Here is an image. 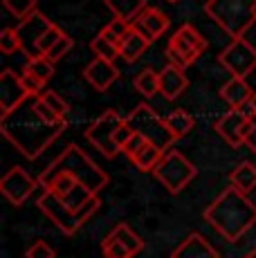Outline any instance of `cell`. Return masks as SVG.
Wrapping results in <instances>:
<instances>
[{
    "instance_id": "obj_30",
    "label": "cell",
    "mask_w": 256,
    "mask_h": 258,
    "mask_svg": "<svg viewBox=\"0 0 256 258\" xmlns=\"http://www.w3.org/2000/svg\"><path fill=\"white\" fill-rule=\"evenodd\" d=\"M92 52L97 54V58H106V61H115L117 56H121V49L117 45H112L110 41H106V38L101 36V34H97L95 41L90 43Z\"/></svg>"
},
{
    "instance_id": "obj_42",
    "label": "cell",
    "mask_w": 256,
    "mask_h": 258,
    "mask_svg": "<svg viewBox=\"0 0 256 258\" xmlns=\"http://www.w3.org/2000/svg\"><path fill=\"white\" fill-rule=\"evenodd\" d=\"M133 135H135V131H133V128L128 126L126 119H124V121H121V126L117 128V133H115V142H117V146H119V151L126 146V142L131 140Z\"/></svg>"
},
{
    "instance_id": "obj_11",
    "label": "cell",
    "mask_w": 256,
    "mask_h": 258,
    "mask_svg": "<svg viewBox=\"0 0 256 258\" xmlns=\"http://www.w3.org/2000/svg\"><path fill=\"white\" fill-rule=\"evenodd\" d=\"M36 186H41L38 180H34L25 168H21V166H14L12 171L5 173V177L0 180V191H3V196L16 207L23 205V202L36 191Z\"/></svg>"
},
{
    "instance_id": "obj_6",
    "label": "cell",
    "mask_w": 256,
    "mask_h": 258,
    "mask_svg": "<svg viewBox=\"0 0 256 258\" xmlns=\"http://www.w3.org/2000/svg\"><path fill=\"white\" fill-rule=\"evenodd\" d=\"M153 177L169 193H180L196 177V166L180 151H166L160 164L153 168Z\"/></svg>"
},
{
    "instance_id": "obj_35",
    "label": "cell",
    "mask_w": 256,
    "mask_h": 258,
    "mask_svg": "<svg viewBox=\"0 0 256 258\" xmlns=\"http://www.w3.org/2000/svg\"><path fill=\"white\" fill-rule=\"evenodd\" d=\"M72 47H75V41H72V38L68 36V34H63V38H61V41H58V43H56V45H54L52 49H50V52L45 54V56L50 58L52 63H58L63 56H66L68 52H70Z\"/></svg>"
},
{
    "instance_id": "obj_2",
    "label": "cell",
    "mask_w": 256,
    "mask_h": 258,
    "mask_svg": "<svg viewBox=\"0 0 256 258\" xmlns=\"http://www.w3.org/2000/svg\"><path fill=\"white\" fill-rule=\"evenodd\" d=\"M205 220L229 242H236L256 225V205L243 191L229 186L205 209Z\"/></svg>"
},
{
    "instance_id": "obj_36",
    "label": "cell",
    "mask_w": 256,
    "mask_h": 258,
    "mask_svg": "<svg viewBox=\"0 0 256 258\" xmlns=\"http://www.w3.org/2000/svg\"><path fill=\"white\" fill-rule=\"evenodd\" d=\"M146 144H149V142H146V137H142L140 133H135V135H133L131 140L126 142V146L121 148V153H124V155L128 157V160L133 162V160H135V157L142 153V148H144Z\"/></svg>"
},
{
    "instance_id": "obj_7",
    "label": "cell",
    "mask_w": 256,
    "mask_h": 258,
    "mask_svg": "<svg viewBox=\"0 0 256 258\" xmlns=\"http://www.w3.org/2000/svg\"><path fill=\"white\" fill-rule=\"evenodd\" d=\"M121 121H124V117H119V112L106 110L103 115L97 117L86 131V140L90 142L103 157H108V160H115L121 153L115 142V133H117V128L121 126Z\"/></svg>"
},
{
    "instance_id": "obj_28",
    "label": "cell",
    "mask_w": 256,
    "mask_h": 258,
    "mask_svg": "<svg viewBox=\"0 0 256 258\" xmlns=\"http://www.w3.org/2000/svg\"><path fill=\"white\" fill-rule=\"evenodd\" d=\"M101 254H103V258H133V256H135V254H133V251L124 245V242L119 240V238H115L112 234H108L106 238H103V242H101Z\"/></svg>"
},
{
    "instance_id": "obj_22",
    "label": "cell",
    "mask_w": 256,
    "mask_h": 258,
    "mask_svg": "<svg viewBox=\"0 0 256 258\" xmlns=\"http://www.w3.org/2000/svg\"><path fill=\"white\" fill-rule=\"evenodd\" d=\"M149 47H151V43L146 41L135 27H133V32L128 34L126 41L121 43V58H124L126 63H133V61H137Z\"/></svg>"
},
{
    "instance_id": "obj_18",
    "label": "cell",
    "mask_w": 256,
    "mask_h": 258,
    "mask_svg": "<svg viewBox=\"0 0 256 258\" xmlns=\"http://www.w3.org/2000/svg\"><path fill=\"white\" fill-rule=\"evenodd\" d=\"M220 97H223V101L229 106V110H243L247 103H252L254 92L245 79L231 77L229 81L220 88Z\"/></svg>"
},
{
    "instance_id": "obj_37",
    "label": "cell",
    "mask_w": 256,
    "mask_h": 258,
    "mask_svg": "<svg viewBox=\"0 0 256 258\" xmlns=\"http://www.w3.org/2000/svg\"><path fill=\"white\" fill-rule=\"evenodd\" d=\"M34 103H36V112H38V115H41L43 119H45L47 123H68V119L58 117L56 112H54V110H52L50 106H47L45 101H43V99H41V94H38V97H36V101H34Z\"/></svg>"
},
{
    "instance_id": "obj_26",
    "label": "cell",
    "mask_w": 256,
    "mask_h": 258,
    "mask_svg": "<svg viewBox=\"0 0 256 258\" xmlns=\"http://www.w3.org/2000/svg\"><path fill=\"white\" fill-rule=\"evenodd\" d=\"M54 66L56 63H52L47 56H38V58H27V63H25V74H32L34 79H38V81H43V83H47L52 79V74H54Z\"/></svg>"
},
{
    "instance_id": "obj_39",
    "label": "cell",
    "mask_w": 256,
    "mask_h": 258,
    "mask_svg": "<svg viewBox=\"0 0 256 258\" xmlns=\"http://www.w3.org/2000/svg\"><path fill=\"white\" fill-rule=\"evenodd\" d=\"M166 61H169V66H173V68H178V70H186V68L191 66L189 61H186L184 56H182V54L178 52V49L175 47H166Z\"/></svg>"
},
{
    "instance_id": "obj_3",
    "label": "cell",
    "mask_w": 256,
    "mask_h": 258,
    "mask_svg": "<svg viewBox=\"0 0 256 258\" xmlns=\"http://www.w3.org/2000/svg\"><path fill=\"white\" fill-rule=\"evenodd\" d=\"M58 173H68L79 182L81 186H86L92 196H99V191L108 184V175L101 171L77 144H70L56 160L52 162L45 171L38 175V184L45 188Z\"/></svg>"
},
{
    "instance_id": "obj_15",
    "label": "cell",
    "mask_w": 256,
    "mask_h": 258,
    "mask_svg": "<svg viewBox=\"0 0 256 258\" xmlns=\"http://www.w3.org/2000/svg\"><path fill=\"white\" fill-rule=\"evenodd\" d=\"M169 25H171L169 16H166L162 9H157V7H146L144 12H142L140 16L135 18L133 27H135L137 32H140L149 43H153V41H157V38H160L162 34L166 32V29H169Z\"/></svg>"
},
{
    "instance_id": "obj_44",
    "label": "cell",
    "mask_w": 256,
    "mask_h": 258,
    "mask_svg": "<svg viewBox=\"0 0 256 258\" xmlns=\"http://www.w3.org/2000/svg\"><path fill=\"white\" fill-rule=\"evenodd\" d=\"M252 108H254V112H256V92H254V97H252Z\"/></svg>"
},
{
    "instance_id": "obj_31",
    "label": "cell",
    "mask_w": 256,
    "mask_h": 258,
    "mask_svg": "<svg viewBox=\"0 0 256 258\" xmlns=\"http://www.w3.org/2000/svg\"><path fill=\"white\" fill-rule=\"evenodd\" d=\"M21 49V41H18V34L14 27H5L0 32V52L3 54H14Z\"/></svg>"
},
{
    "instance_id": "obj_1",
    "label": "cell",
    "mask_w": 256,
    "mask_h": 258,
    "mask_svg": "<svg viewBox=\"0 0 256 258\" xmlns=\"http://www.w3.org/2000/svg\"><path fill=\"white\" fill-rule=\"evenodd\" d=\"M36 97H29L14 112L0 117V133L25 155L27 160H36L52 142L61 137L68 123H47L36 112Z\"/></svg>"
},
{
    "instance_id": "obj_24",
    "label": "cell",
    "mask_w": 256,
    "mask_h": 258,
    "mask_svg": "<svg viewBox=\"0 0 256 258\" xmlns=\"http://www.w3.org/2000/svg\"><path fill=\"white\" fill-rule=\"evenodd\" d=\"M131 32H133V23H126V21H121V18H112L99 34L106 38V41H110L112 45H117L121 49V43L126 41V36Z\"/></svg>"
},
{
    "instance_id": "obj_41",
    "label": "cell",
    "mask_w": 256,
    "mask_h": 258,
    "mask_svg": "<svg viewBox=\"0 0 256 258\" xmlns=\"http://www.w3.org/2000/svg\"><path fill=\"white\" fill-rule=\"evenodd\" d=\"M23 83H25L27 92L32 94V97H38V94L45 92V90H43V88H45V83L38 81V79H34L32 74H25V72H23Z\"/></svg>"
},
{
    "instance_id": "obj_29",
    "label": "cell",
    "mask_w": 256,
    "mask_h": 258,
    "mask_svg": "<svg viewBox=\"0 0 256 258\" xmlns=\"http://www.w3.org/2000/svg\"><path fill=\"white\" fill-rule=\"evenodd\" d=\"M5 9L12 16H16L18 21H25L34 12H36V0H3Z\"/></svg>"
},
{
    "instance_id": "obj_14",
    "label": "cell",
    "mask_w": 256,
    "mask_h": 258,
    "mask_svg": "<svg viewBox=\"0 0 256 258\" xmlns=\"http://www.w3.org/2000/svg\"><path fill=\"white\" fill-rule=\"evenodd\" d=\"M247 115L240 110H227L220 115L214 123V131L229 144L231 148H238L245 144V126H247Z\"/></svg>"
},
{
    "instance_id": "obj_17",
    "label": "cell",
    "mask_w": 256,
    "mask_h": 258,
    "mask_svg": "<svg viewBox=\"0 0 256 258\" xmlns=\"http://www.w3.org/2000/svg\"><path fill=\"white\" fill-rule=\"evenodd\" d=\"M171 258H220L218 249L200 234H189L184 240L171 251Z\"/></svg>"
},
{
    "instance_id": "obj_4",
    "label": "cell",
    "mask_w": 256,
    "mask_h": 258,
    "mask_svg": "<svg viewBox=\"0 0 256 258\" xmlns=\"http://www.w3.org/2000/svg\"><path fill=\"white\" fill-rule=\"evenodd\" d=\"M205 12L234 41L256 23V0H207Z\"/></svg>"
},
{
    "instance_id": "obj_25",
    "label": "cell",
    "mask_w": 256,
    "mask_h": 258,
    "mask_svg": "<svg viewBox=\"0 0 256 258\" xmlns=\"http://www.w3.org/2000/svg\"><path fill=\"white\" fill-rule=\"evenodd\" d=\"M166 151H162L160 146H155V144H146L144 148H142V153L133 160V164H135L140 171H146V173H153V168L160 164V160L164 157Z\"/></svg>"
},
{
    "instance_id": "obj_19",
    "label": "cell",
    "mask_w": 256,
    "mask_h": 258,
    "mask_svg": "<svg viewBox=\"0 0 256 258\" xmlns=\"http://www.w3.org/2000/svg\"><path fill=\"white\" fill-rule=\"evenodd\" d=\"M186 88H189V79H186L184 70H178V68H173V66H166L164 70L160 72V92L164 94L169 101L178 99Z\"/></svg>"
},
{
    "instance_id": "obj_32",
    "label": "cell",
    "mask_w": 256,
    "mask_h": 258,
    "mask_svg": "<svg viewBox=\"0 0 256 258\" xmlns=\"http://www.w3.org/2000/svg\"><path fill=\"white\" fill-rule=\"evenodd\" d=\"M63 34H66V32H63V29L58 27V25H52V27L47 29L45 36H43V38H41V43H38V52H41V56H45V54L50 52V49L56 45L58 41H61Z\"/></svg>"
},
{
    "instance_id": "obj_33",
    "label": "cell",
    "mask_w": 256,
    "mask_h": 258,
    "mask_svg": "<svg viewBox=\"0 0 256 258\" xmlns=\"http://www.w3.org/2000/svg\"><path fill=\"white\" fill-rule=\"evenodd\" d=\"M41 99L47 103V106L52 108L54 112H56L58 117H63V119H66L68 110H70V106H68V101H66V99H63V97H58V94L54 92V90H45V92L41 94Z\"/></svg>"
},
{
    "instance_id": "obj_10",
    "label": "cell",
    "mask_w": 256,
    "mask_h": 258,
    "mask_svg": "<svg viewBox=\"0 0 256 258\" xmlns=\"http://www.w3.org/2000/svg\"><path fill=\"white\" fill-rule=\"evenodd\" d=\"M38 209L45 213V216L50 218L54 225H56L58 229H61L63 234H68V236L77 234L79 227H83L81 220L77 218V213L72 211V209H68V207L63 205L61 198H56L50 191H45L41 198H38Z\"/></svg>"
},
{
    "instance_id": "obj_8",
    "label": "cell",
    "mask_w": 256,
    "mask_h": 258,
    "mask_svg": "<svg viewBox=\"0 0 256 258\" xmlns=\"http://www.w3.org/2000/svg\"><path fill=\"white\" fill-rule=\"evenodd\" d=\"M218 63L231 77L245 79L252 70H256V47L245 38H234L227 47L220 52Z\"/></svg>"
},
{
    "instance_id": "obj_34",
    "label": "cell",
    "mask_w": 256,
    "mask_h": 258,
    "mask_svg": "<svg viewBox=\"0 0 256 258\" xmlns=\"http://www.w3.org/2000/svg\"><path fill=\"white\" fill-rule=\"evenodd\" d=\"M99 207H101L99 196H90V198H88V200L83 202V205H81V207H79V209L75 211V213H77V218H79V220H81V225H86V222L90 220V218L97 213V209H99Z\"/></svg>"
},
{
    "instance_id": "obj_38",
    "label": "cell",
    "mask_w": 256,
    "mask_h": 258,
    "mask_svg": "<svg viewBox=\"0 0 256 258\" xmlns=\"http://www.w3.org/2000/svg\"><path fill=\"white\" fill-rule=\"evenodd\" d=\"M27 258H56V251L47 245L45 240H36L32 247L27 249Z\"/></svg>"
},
{
    "instance_id": "obj_13",
    "label": "cell",
    "mask_w": 256,
    "mask_h": 258,
    "mask_svg": "<svg viewBox=\"0 0 256 258\" xmlns=\"http://www.w3.org/2000/svg\"><path fill=\"white\" fill-rule=\"evenodd\" d=\"M169 45L178 49V52H180L189 63H194L196 58H198L200 54H203L205 49H207V41H205L203 34H200L198 29L194 27V25H191V23H184V25H180V27L173 32V36H171Z\"/></svg>"
},
{
    "instance_id": "obj_27",
    "label": "cell",
    "mask_w": 256,
    "mask_h": 258,
    "mask_svg": "<svg viewBox=\"0 0 256 258\" xmlns=\"http://www.w3.org/2000/svg\"><path fill=\"white\" fill-rule=\"evenodd\" d=\"M133 83H135V90L140 94H144V97H153L155 92H160V72L146 68V70H142L140 74H137Z\"/></svg>"
},
{
    "instance_id": "obj_5",
    "label": "cell",
    "mask_w": 256,
    "mask_h": 258,
    "mask_svg": "<svg viewBox=\"0 0 256 258\" xmlns=\"http://www.w3.org/2000/svg\"><path fill=\"white\" fill-rule=\"evenodd\" d=\"M126 123L142 137H146V142L160 146L162 151H169V146L175 142L166 126V119H162L149 103H140L137 108H133V112L126 117Z\"/></svg>"
},
{
    "instance_id": "obj_16",
    "label": "cell",
    "mask_w": 256,
    "mask_h": 258,
    "mask_svg": "<svg viewBox=\"0 0 256 258\" xmlns=\"http://www.w3.org/2000/svg\"><path fill=\"white\" fill-rule=\"evenodd\" d=\"M83 77H86V81L90 83L95 90L103 92L119 79V70H117V66L112 61L95 58V61H90L86 68H83Z\"/></svg>"
},
{
    "instance_id": "obj_45",
    "label": "cell",
    "mask_w": 256,
    "mask_h": 258,
    "mask_svg": "<svg viewBox=\"0 0 256 258\" xmlns=\"http://www.w3.org/2000/svg\"><path fill=\"white\" fill-rule=\"evenodd\" d=\"M169 3H178V0H169Z\"/></svg>"
},
{
    "instance_id": "obj_40",
    "label": "cell",
    "mask_w": 256,
    "mask_h": 258,
    "mask_svg": "<svg viewBox=\"0 0 256 258\" xmlns=\"http://www.w3.org/2000/svg\"><path fill=\"white\" fill-rule=\"evenodd\" d=\"M245 146L252 153H256V115L247 119V126H245Z\"/></svg>"
},
{
    "instance_id": "obj_9",
    "label": "cell",
    "mask_w": 256,
    "mask_h": 258,
    "mask_svg": "<svg viewBox=\"0 0 256 258\" xmlns=\"http://www.w3.org/2000/svg\"><path fill=\"white\" fill-rule=\"evenodd\" d=\"M54 23H50V18L45 14L36 12L32 14L29 18L21 21V25L16 27V34H18V41H21V52H25L27 58H38L41 52H38V43L41 38L45 36V32L52 27Z\"/></svg>"
},
{
    "instance_id": "obj_43",
    "label": "cell",
    "mask_w": 256,
    "mask_h": 258,
    "mask_svg": "<svg viewBox=\"0 0 256 258\" xmlns=\"http://www.w3.org/2000/svg\"><path fill=\"white\" fill-rule=\"evenodd\" d=\"M243 258H256V249H252V251H247Z\"/></svg>"
},
{
    "instance_id": "obj_12",
    "label": "cell",
    "mask_w": 256,
    "mask_h": 258,
    "mask_svg": "<svg viewBox=\"0 0 256 258\" xmlns=\"http://www.w3.org/2000/svg\"><path fill=\"white\" fill-rule=\"evenodd\" d=\"M32 94L27 92L23 77H18L14 70H3L0 72V117L14 112L18 106L27 101Z\"/></svg>"
},
{
    "instance_id": "obj_20",
    "label": "cell",
    "mask_w": 256,
    "mask_h": 258,
    "mask_svg": "<svg viewBox=\"0 0 256 258\" xmlns=\"http://www.w3.org/2000/svg\"><path fill=\"white\" fill-rule=\"evenodd\" d=\"M106 7L110 9L115 18H121L126 23H135V18L149 5H146V0H106Z\"/></svg>"
},
{
    "instance_id": "obj_21",
    "label": "cell",
    "mask_w": 256,
    "mask_h": 258,
    "mask_svg": "<svg viewBox=\"0 0 256 258\" xmlns=\"http://www.w3.org/2000/svg\"><path fill=\"white\" fill-rule=\"evenodd\" d=\"M229 182L234 188H238V191H243L245 196H247L249 191L256 188V166L252 162H240V164L229 173Z\"/></svg>"
},
{
    "instance_id": "obj_23",
    "label": "cell",
    "mask_w": 256,
    "mask_h": 258,
    "mask_svg": "<svg viewBox=\"0 0 256 258\" xmlns=\"http://www.w3.org/2000/svg\"><path fill=\"white\" fill-rule=\"evenodd\" d=\"M194 123H196V119L186 110H173L169 117H166V126H169V131H171V135H173L175 142L182 140V137L194 128Z\"/></svg>"
}]
</instances>
